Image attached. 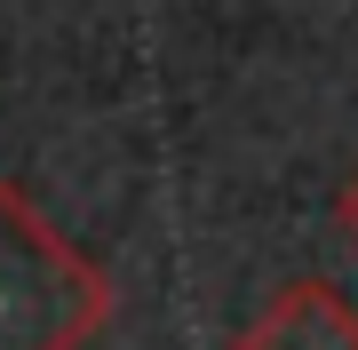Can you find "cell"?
I'll use <instances>...</instances> for the list:
<instances>
[{"instance_id": "obj_1", "label": "cell", "mask_w": 358, "mask_h": 350, "mask_svg": "<svg viewBox=\"0 0 358 350\" xmlns=\"http://www.w3.org/2000/svg\"><path fill=\"white\" fill-rule=\"evenodd\" d=\"M112 326V279L96 255L32 207L24 183H0V350H88Z\"/></svg>"}, {"instance_id": "obj_2", "label": "cell", "mask_w": 358, "mask_h": 350, "mask_svg": "<svg viewBox=\"0 0 358 350\" xmlns=\"http://www.w3.org/2000/svg\"><path fill=\"white\" fill-rule=\"evenodd\" d=\"M231 350H358V302L334 279H287Z\"/></svg>"}, {"instance_id": "obj_3", "label": "cell", "mask_w": 358, "mask_h": 350, "mask_svg": "<svg viewBox=\"0 0 358 350\" xmlns=\"http://www.w3.org/2000/svg\"><path fill=\"white\" fill-rule=\"evenodd\" d=\"M334 215H343V239H350V247H358V175H350V183H343V199H334Z\"/></svg>"}]
</instances>
